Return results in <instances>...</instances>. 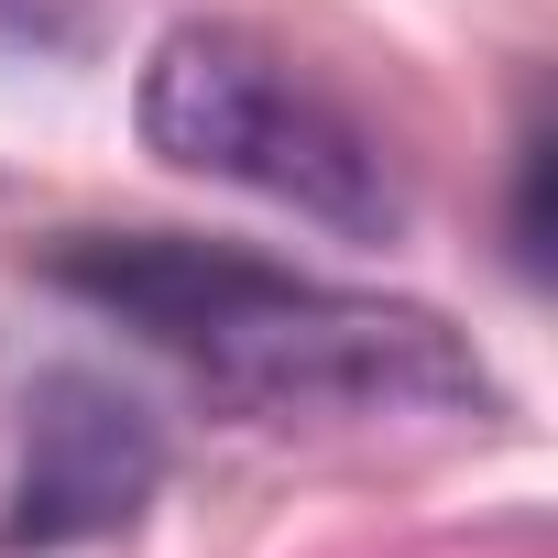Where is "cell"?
<instances>
[{"instance_id": "6da1fadb", "label": "cell", "mask_w": 558, "mask_h": 558, "mask_svg": "<svg viewBox=\"0 0 558 558\" xmlns=\"http://www.w3.org/2000/svg\"><path fill=\"white\" fill-rule=\"evenodd\" d=\"M66 296L110 307L154 351H175L241 416H493L482 351L405 296H362L329 274H286L186 230H77L45 252Z\"/></svg>"}, {"instance_id": "7a4b0ae2", "label": "cell", "mask_w": 558, "mask_h": 558, "mask_svg": "<svg viewBox=\"0 0 558 558\" xmlns=\"http://www.w3.org/2000/svg\"><path fill=\"white\" fill-rule=\"evenodd\" d=\"M132 121H143V143L165 165L252 186V197L296 208V219H318L340 241H395L405 230V186H395L384 143L296 56H274L241 23H175L143 56Z\"/></svg>"}, {"instance_id": "3957f363", "label": "cell", "mask_w": 558, "mask_h": 558, "mask_svg": "<svg viewBox=\"0 0 558 558\" xmlns=\"http://www.w3.org/2000/svg\"><path fill=\"white\" fill-rule=\"evenodd\" d=\"M165 438L154 416L99 373H45L23 405V482H12V547H77L154 504Z\"/></svg>"}]
</instances>
